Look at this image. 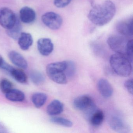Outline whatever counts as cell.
Instances as JSON below:
<instances>
[{
  "label": "cell",
  "mask_w": 133,
  "mask_h": 133,
  "mask_svg": "<svg viewBox=\"0 0 133 133\" xmlns=\"http://www.w3.org/2000/svg\"><path fill=\"white\" fill-rule=\"evenodd\" d=\"M116 13V7L110 0H106L95 5L89 13L88 18L92 23L102 26L109 23L113 18Z\"/></svg>",
  "instance_id": "1"
},
{
  "label": "cell",
  "mask_w": 133,
  "mask_h": 133,
  "mask_svg": "<svg viewBox=\"0 0 133 133\" xmlns=\"http://www.w3.org/2000/svg\"><path fill=\"white\" fill-rule=\"evenodd\" d=\"M110 63L113 70L119 76L127 77L131 74L132 63L124 54H113L110 57Z\"/></svg>",
  "instance_id": "2"
},
{
  "label": "cell",
  "mask_w": 133,
  "mask_h": 133,
  "mask_svg": "<svg viewBox=\"0 0 133 133\" xmlns=\"http://www.w3.org/2000/svg\"><path fill=\"white\" fill-rule=\"evenodd\" d=\"M66 66V61L49 64L46 66V74L54 82L60 84H65L67 83V78L65 74Z\"/></svg>",
  "instance_id": "3"
},
{
  "label": "cell",
  "mask_w": 133,
  "mask_h": 133,
  "mask_svg": "<svg viewBox=\"0 0 133 133\" xmlns=\"http://www.w3.org/2000/svg\"><path fill=\"white\" fill-rule=\"evenodd\" d=\"M73 105L76 109L84 111L88 117L97 109L92 99L87 95L81 96L75 98Z\"/></svg>",
  "instance_id": "4"
},
{
  "label": "cell",
  "mask_w": 133,
  "mask_h": 133,
  "mask_svg": "<svg viewBox=\"0 0 133 133\" xmlns=\"http://www.w3.org/2000/svg\"><path fill=\"white\" fill-rule=\"evenodd\" d=\"M128 40L123 35H112L107 40V44L110 49L116 53L125 54L126 46Z\"/></svg>",
  "instance_id": "5"
},
{
  "label": "cell",
  "mask_w": 133,
  "mask_h": 133,
  "mask_svg": "<svg viewBox=\"0 0 133 133\" xmlns=\"http://www.w3.org/2000/svg\"><path fill=\"white\" fill-rule=\"evenodd\" d=\"M17 18L12 10L6 7L0 8V25L5 29L11 28L16 23Z\"/></svg>",
  "instance_id": "6"
},
{
  "label": "cell",
  "mask_w": 133,
  "mask_h": 133,
  "mask_svg": "<svg viewBox=\"0 0 133 133\" xmlns=\"http://www.w3.org/2000/svg\"><path fill=\"white\" fill-rule=\"evenodd\" d=\"M43 24L52 30L59 29L63 24V18L61 15L54 12H48L42 17Z\"/></svg>",
  "instance_id": "7"
},
{
  "label": "cell",
  "mask_w": 133,
  "mask_h": 133,
  "mask_svg": "<svg viewBox=\"0 0 133 133\" xmlns=\"http://www.w3.org/2000/svg\"><path fill=\"white\" fill-rule=\"evenodd\" d=\"M109 124L113 130L124 133L127 131L128 127L125 121L119 115L113 114L109 117Z\"/></svg>",
  "instance_id": "8"
},
{
  "label": "cell",
  "mask_w": 133,
  "mask_h": 133,
  "mask_svg": "<svg viewBox=\"0 0 133 133\" xmlns=\"http://www.w3.org/2000/svg\"><path fill=\"white\" fill-rule=\"evenodd\" d=\"M37 47L40 54L42 56H47L53 51L54 46L50 39L42 38L37 42Z\"/></svg>",
  "instance_id": "9"
},
{
  "label": "cell",
  "mask_w": 133,
  "mask_h": 133,
  "mask_svg": "<svg viewBox=\"0 0 133 133\" xmlns=\"http://www.w3.org/2000/svg\"><path fill=\"white\" fill-rule=\"evenodd\" d=\"M117 31L121 35L131 36L133 35V21L132 18L118 22L116 26Z\"/></svg>",
  "instance_id": "10"
},
{
  "label": "cell",
  "mask_w": 133,
  "mask_h": 133,
  "mask_svg": "<svg viewBox=\"0 0 133 133\" xmlns=\"http://www.w3.org/2000/svg\"><path fill=\"white\" fill-rule=\"evenodd\" d=\"M19 17L20 20L23 23L26 24H31L35 20L36 13L31 8L25 6L20 10Z\"/></svg>",
  "instance_id": "11"
},
{
  "label": "cell",
  "mask_w": 133,
  "mask_h": 133,
  "mask_svg": "<svg viewBox=\"0 0 133 133\" xmlns=\"http://www.w3.org/2000/svg\"><path fill=\"white\" fill-rule=\"evenodd\" d=\"M97 88L101 95L104 98H110L113 93V89L112 85L105 78H101L99 80L97 83Z\"/></svg>",
  "instance_id": "12"
},
{
  "label": "cell",
  "mask_w": 133,
  "mask_h": 133,
  "mask_svg": "<svg viewBox=\"0 0 133 133\" xmlns=\"http://www.w3.org/2000/svg\"><path fill=\"white\" fill-rule=\"evenodd\" d=\"M8 57L11 62L17 66L25 69L28 68V64L24 57L16 51H10L8 54Z\"/></svg>",
  "instance_id": "13"
},
{
  "label": "cell",
  "mask_w": 133,
  "mask_h": 133,
  "mask_svg": "<svg viewBox=\"0 0 133 133\" xmlns=\"http://www.w3.org/2000/svg\"><path fill=\"white\" fill-rule=\"evenodd\" d=\"M18 39V45L23 50H28L33 44L32 36L29 33L22 32Z\"/></svg>",
  "instance_id": "14"
},
{
  "label": "cell",
  "mask_w": 133,
  "mask_h": 133,
  "mask_svg": "<svg viewBox=\"0 0 133 133\" xmlns=\"http://www.w3.org/2000/svg\"><path fill=\"white\" fill-rule=\"evenodd\" d=\"M64 110V105L57 99L52 101L47 107V114L50 116H55L61 113Z\"/></svg>",
  "instance_id": "15"
},
{
  "label": "cell",
  "mask_w": 133,
  "mask_h": 133,
  "mask_svg": "<svg viewBox=\"0 0 133 133\" xmlns=\"http://www.w3.org/2000/svg\"><path fill=\"white\" fill-rule=\"evenodd\" d=\"M5 95L6 98L12 102H22L25 99L24 93L18 89H12Z\"/></svg>",
  "instance_id": "16"
},
{
  "label": "cell",
  "mask_w": 133,
  "mask_h": 133,
  "mask_svg": "<svg viewBox=\"0 0 133 133\" xmlns=\"http://www.w3.org/2000/svg\"><path fill=\"white\" fill-rule=\"evenodd\" d=\"M104 118L103 112L102 110L97 109L90 116L89 119L92 126L98 127L102 124Z\"/></svg>",
  "instance_id": "17"
},
{
  "label": "cell",
  "mask_w": 133,
  "mask_h": 133,
  "mask_svg": "<svg viewBox=\"0 0 133 133\" xmlns=\"http://www.w3.org/2000/svg\"><path fill=\"white\" fill-rule=\"evenodd\" d=\"M22 29L21 22L17 18L14 25L11 28L7 30V33L11 38L18 39L21 33Z\"/></svg>",
  "instance_id": "18"
},
{
  "label": "cell",
  "mask_w": 133,
  "mask_h": 133,
  "mask_svg": "<svg viewBox=\"0 0 133 133\" xmlns=\"http://www.w3.org/2000/svg\"><path fill=\"white\" fill-rule=\"evenodd\" d=\"M47 96L45 93L37 92L32 95V101L36 107L39 108L42 107L46 102Z\"/></svg>",
  "instance_id": "19"
},
{
  "label": "cell",
  "mask_w": 133,
  "mask_h": 133,
  "mask_svg": "<svg viewBox=\"0 0 133 133\" xmlns=\"http://www.w3.org/2000/svg\"><path fill=\"white\" fill-rule=\"evenodd\" d=\"M10 74L16 81L20 83L24 84L26 83L28 81L27 75L21 70L14 68Z\"/></svg>",
  "instance_id": "20"
},
{
  "label": "cell",
  "mask_w": 133,
  "mask_h": 133,
  "mask_svg": "<svg viewBox=\"0 0 133 133\" xmlns=\"http://www.w3.org/2000/svg\"><path fill=\"white\" fill-rule=\"evenodd\" d=\"M30 77L32 82L36 85H42L45 82V76L40 71H31Z\"/></svg>",
  "instance_id": "21"
},
{
  "label": "cell",
  "mask_w": 133,
  "mask_h": 133,
  "mask_svg": "<svg viewBox=\"0 0 133 133\" xmlns=\"http://www.w3.org/2000/svg\"><path fill=\"white\" fill-rule=\"evenodd\" d=\"M52 123L66 127H71L73 123L70 120L61 117H53L50 119Z\"/></svg>",
  "instance_id": "22"
},
{
  "label": "cell",
  "mask_w": 133,
  "mask_h": 133,
  "mask_svg": "<svg viewBox=\"0 0 133 133\" xmlns=\"http://www.w3.org/2000/svg\"><path fill=\"white\" fill-rule=\"evenodd\" d=\"M66 66L65 70V74L67 77H73L76 72V66L74 63L71 61H67Z\"/></svg>",
  "instance_id": "23"
},
{
  "label": "cell",
  "mask_w": 133,
  "mask_h": 133,
  "mask_svg": "<svg viewBox=\"0 0 133 133\" xmlns=\"http://www.w3.org/2000/svg\"><path fill=\"white\" fill-rule=\"evenodd\" d=\"M13 84L8 79L4 78L0 82V89L2 92L6 94L12 89Z\"/></svg>",
  "instance_id": "24"
},
{
  "label": "cell",
  "mask_w": 133,
  "mask_h": 133,
  "mask_svg": "<svg viewBox=\"0 0 133 133\" xmlns=\"http://www.w3.org/2000/svg\"><path fill=\"white\" fill-rule=\"evenodd\" d=\"M133 39L128 40L126 46L124 55L132 63L133 61Z\"/></svg>",
  "instance_id": "25"
},
{
  "label": "cell",
  "mask_w": 133,
  "mask_h": 133,
  "mask_svg": "<svg viewBox=\"0 0 133 133\" xmlns=\"http://www.w3.org/2000/svg\"><path fill=\"white\" fill-rule=\"evenodd\" d=\"M71 1V0H54V4L58 8H64L67 6Z\"/></svg>",
  "instance_id": "26"
},
{
  "label": "cell",
  "mask_w": 133,
  "mask_h": 133,
  "mask_svg": "<svg viewBox=\"0 0 133 133\" xmlns=\"http://www.w3.org/2000/svg\"><path fill=\"white\" fill-rule=\"evenodd\" d=\"M124 85L128 91L131 95H133V79H130L127 80L124 82Z\"/></svg>",
  "instance_id": "27"
},
{
  "label": "cell",
  "mask_w": 133,
  "mask_h": 133,
  "mask_svg": "<svg viewBox=\"0 0 133 133\" xmlns=\"http://www.w3.org/2000/svg\"><path fill=\"white\" fill-rule=\"evenodd\" d=\"M0 68L7 71L10 74H11V71L14 69V68L12 66L7 63L4 61L3 63L2 64V65H1V66L0 67Z\"/></svg>",
  "instance_id": "28"
},
{
  "label": "cell",
  "mask_w": 133,
  "mask_h": 133,
  "mask_svg": "<svg viewBox=\"0 0 133 133\" xmlns=\"http://www.w3.org/2000/svg\"><path fill=\"white\" fill-rule=\"evenodd\" d=\"M7 130L6 128L2 124H0V133H7Z\"/></svg>",
  "instance_id": "29"
},
{
  "label": "cell",
  "mask_w": 133,
  "mask_h": 133,
  "mask_svg": "<svg viewBox=\"0 0 133 133\" xmlns=\"http://www.w3.org/2000/svg\"><path fill=\"white\" fill-rule=\"evenodd\" d=\"M4 61V60L3 59V57L0 56V67L1 66V65L3 63Z\"/></svg>",
  "instance_id": "30"
}]
</instances>
